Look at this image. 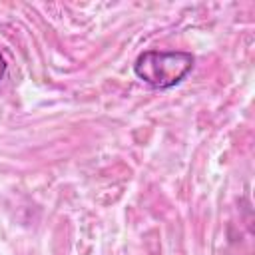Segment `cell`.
I'll return each instance as SVG.
<instances>
[{
    "instance_id": "1",
    "label": "cell",
    "mask_w": 255,
    "mask_h": 255,
    "mask_svg": "<svg viewBox=\"0 0 255 255\" xmlns=\"http://www.w3.org/2000/svg\"><path fill=\"white\" fill-rule=\"evenodd\" d=\"M193 62L189 52L145 50L133 62V74L153 90H167L177 86L191 72Z\"/></svg>"
},
{
    "instance_id": "2",
    "label": "cell",
    "mask_w": 255,
    "mask_h": 255,
    "mask_svg": "<svg viewBox=\"0 0 255 255\" xmlns=\"http://www.w3.org/2000/svg\"><path fill=\"white\" fill-rule=\"evenodd\" d=\"M4 74H6V60H4V56L0 54V80L4 78Z\"/></svg>"
}]
</instances>
